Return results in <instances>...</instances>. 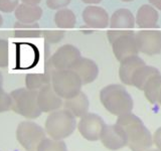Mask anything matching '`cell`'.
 Listing matches in <instances>:
<instances>
[{
    "mask_svg": "<svg viewBox=\"0 0 161 151\" xmlns=\"http://www.w3.org/2000/svg\"><path fill=\"white\" fill-rule=\"evenodd\" d=\"M116 124L125 131L127 146L132 151H148L151 148L153 144L152 135L136 115L131 112L120 115Z\"/></svg>",
    "mask_w": 161,
    "mask_h": 151,
    "instance_id": "obj_1",
    "label": "cell"
},
{
    "mask_svg": "<svg viewBox=\"0 0 161 151\" xmlns=\"http://www.w3.org/2000/svg\"><path fill=\"white\" fill-rule=\"evenodd\" d=\"M101 103L111 114L120 116L130 113L133 109V99L123 86L112 84L100 92Z\"/></svg>",
    "mask_w": 161,
    "mask_h": 151,
    "instance_id": "obj_2",
    "label": "cell"
},
{
    "mask_svg": "<svg viewBox=\"0 0 161 151\" xmlns=\"http://www.w3.org/2000/svg\"><path fill=\"white\" fill-rule=\"evenodd\" d=\"M75 117L65 109H58L49 113L44 125L45 133L54 140H64L69 137L75 132Z\"/></svg>",
    "mask_w": 161,
    "mask_h": 151,
    "instance_id": "obj_3",
    "label": "cell"
},
{
    "mask_svg": "<svg viewBox=\"0 0 161 151\" xmlns=\"http://www.w3.org/2000/svg\"><path fill=\"white\" fill-rule=\"evenodd\" d=\"M38 91L18 88L10 93L11 110L26 119H36L42 112L37 104Z\"/></svg>",
    "mask_w": 161,
    "mask_h": 151,
    "instance_id": "obj_4",
    "label": "cell"
},
{
    "mask_svg": "<svg viewBox=\"0 0 161 151\" xmlns=\"http://www.w3.org/2000/svg\"><path fill=\"white\" fill-rule=\"evenodd\" d=\"M50 85L60 98L67 100L82 92L83 83L72 70H53Z\"/></svg>",
    "mask_w": 161,
    "mask_h": 151,
    "instance_id": "obj_5",
    "label": "cell"
},
{
    "mask_svg": "<svg viewBox=\"0 0 161 151\" xmlns=\"http://www.w3.org/2000/svg\"><path fill=\"white\" fill-rule=\"evenodd\" d=\"M108 39L112 44L113 53L119 62L132 55H138L136 34L130 30H109Z\"/></svg>",
    "mask_w": 161,
    "mask_h": 151,
    "instance_id": "obj_6",
    "label": "cell"
},
{
    "mask_svg": "<svg viewBox=\"0 0 161 151\" xmlns=\"http://www.w3.org/2000/svg\"><path fill=\"white\" fill-rule=\"evenodd\" d=\"M44 138L45 131L33 121H22L17 126L16 139L26 151H36Z\"/></svg>",
    "mask_w": 161,
    "mask_h": 151,
    "instance_id": "obj_7",
    "label": "cell"
},
{
    "mask_svg": "<svg viewBox=\"0 0 161 151\" xmlns=\"http://www.w3.org/2000/svg\"><path fill=\"white\" fill-rule=\"evenodd\" d=\"M82 57L80 49L73 44L59 47L49 59L53 70H70L75 63Z\"/></svg>",
    "mask_w": 161,
    "mask_h": 151,
    "instance_id": "obj_8",
    "label": "cell"
},
{
    "mask_svg": "<svg viewBox=\"0 0 161 151\" xmlns=\"http://www.w3.org/2000/svg\"><path fill=\"white\" fill-rule=\"evenodd\" d=\"M104 120L95 113H87L80 117L78 124V129L80 135L89 141H97L105 128Z\"/></svg>",
    "mask_w": 161,
    "mask_h": 151,
    "instance_id": "obj_9",
    "label": "cell"
},
{
    "mask_svg": "<svg viewBox=\"0 0 161 151\" xmlns=\"http://www.w3.org/2000/svg\"><path fill=\"white\" fill-rule=\"evenodd\" d=\"M136 43L139 52L147 55L161 53V31L159 30H141L136 34Z\"/></svg>",
    "mask_w": 161,
    "mask_h": 151,
    "instance_id": "obj_10",
    "label": "cell"
},
{
    "mask_svg": "<svg viewBox=\"0 0 161 151\" xmlns=\"http://www.w3.org/2000/svg\"><path fill=\"white\" fill-rule=\"evenodd\" d=\"M100 140L110 150H119L127 145V136L119 125H106Z\"/></svg>",
    "mask_w": 161,
    "mask_h": 151,
    "instance_id": "obj_11",
    "label": "cell"
},
{
    "mask_svg": "<svg viewBox=\"0 0 161 151\" xmlns=\"http://www.w3.org/2000/svg\"><path fill=\"white\" fill-rule=\"evenodd\" d=\"M37 104L42 113H52L64 105L63 99L54 92L52 85H45L37 94Z\"/></svg>",
    "mask_w": 161,
    "mask_h": 151,
    "instance_id": "obj_12",
    "label": "cell"
},
{
    "mask_svg": "<svg viewBox=\"0 0 161 151\" xmlns=\"http://www.w3.org/2000/svg\"><path fill=\"white\" fill-rule=\"evenodd\" d=\"M77 74L83 85L93 83L99 76V67L93 59L80 57L70 69Z\"/></svg>",
    "mask_w": 161,
    "mask_h": 151,
    "instance_id": "obj_13",
    "label": "cell"
},
{
    "mask_svg": "<svg viewBox=\"0 0 161 151\" xmlns=\"http://www.w3.org/2000/svg\"><path fill=\"white\" fill-rule=\"evenodd\" d=\"M83 20L92 28H106L109 24V14L103 7L89 5L83 11Z\"/></svg>",
    "mask_w": 161,
    "mask_h": 151,
    "instance_id": "obj_14",
    "label": "cell"
},
{
    "mask_svg": "<svg viewBox=\"0 0 161 151\" xmlns=\"http://www.w3.org/2000/svg\"><path fill=\"white\" fill-rule=\"evenodd\" d=\"M120 63L119 78L121 82L128 86H132V78L136 70L146 64L144 60L138 55H132V57L123 59Z\"/></svg>",
    "mask_w": 161,
    "mask_h": 151,
    "instance_id": "obj_15",
    "label": "cell"
},
{
    "mask_svg": "<svg viewBox=\"0 0 161 151\" xmlns=\"http://www.w3.org/2000/svg\"><path fill=\"white\" fill-rule=\"evenodd\" d=\"M42 8L39 5H29L21 3L14 11V16L17 21L22 23H35L42 16Z\"/></svg>",
    "mask_w": 161,
    "mask_h": 151,
    "instance_id": "obj_16",
    "label": "cell"
},
{
    "mask_svg": "<svg viewBox=\"0 0 161 151\" xmlns=\"http://www.w3.org/2000/svg\"><path fill=\"white\" fill-rule=\"evenodd\" d=\"M159 15L152 5L144 4L137 11L135 22L140 28H155L157 27Z\"/></svg>",
    "mask_w": 161,
    "mask_h": 151,
    "instance_id": "obj_17",
    "label": "cell"
},
{
    "mask_svg": "<svg viewBox=\"0 0 161 151\" xmlns=\"http://www.w3.org/2000/svg\"><path fill=\"white\" fill-rule=\"evenodd\" d=\"M64 109L72 113L75 118H80L89 112L90 101L87 95L83 92H80L75 97L64 100Z\"/></svg>",
    "mask_w": 161,
    "mask_h": 151,
    "instance_id": "obj_18",
    "label": "cell"
},
{
    "mask_svg": "<svg viewBox=\"0 0 161 151\" xmlns=\"http://www.w3.org/2000/svg\"><path fill=\"white\" fill-rule=\"evenodd\" d=\"M111 28H133L135 26V18L129 9L121 8L116 10L109 20Z\"/></svg>",
    "mask_w": 161,
    "mask_h": 151,
    "instance_id": "obj_19",
    "label": "cell"
},
{
    "mask_svg": "<svg viewBox=\"0 0 161 151\" xmlns=\"http://www.w3.org/2000/svg\"><path fill=\"white\" fill-rule=\"evenodd\" d=\"M53 69H48L42 74H27L25 76V88L32 91H38L45 85L50 84Z\"/></svg>",
    "mask_w": 161,
    "mask_h": 151,
    "instance_id": "obj_20",
    "label": "cell"
},
{
    "mask_svg": "<svg viewBox=\"0 0 161 151\" xmlns=\"http://www.w3.org/2000/svg\"><path fill=\"white\" fill-rule=\"evenodd\" d=\"M160 74L159 70L154 67H150V65H143V67L139 68L135 72L133 78H132V86L136 87L137 89L143 91L146 83L155 75Z\"/></svg>",
    "mask_w": 161,
    "mask_h": 151,
    "instance_id": "obj_21",
    "label": "cell"
},
{
    "mask_svg": "<svg viewBox=\"0 0 161 151\" xmlns=\"http://www.w3.org/2000/svg\"><path fill=\"white\" fill-rule=\"evenodd\" d=\"M54 23L57 25V27L62 29L67 28H73L75 27V23H77V17L74 13L73 10L69 8H63L57 10V12L54 14Z\"/></svg>",
    "mask_w": 161,
    "mask_h": 151,
    "instance_id": "obj_22",
    "label": "cell"
},
{
    "mask_svg": "<svg viewBox=\"0 0 161 151\" xmlns=\"http://www.w3.org/2000/svg\"><path fill=\"white\" fill-rule=\"evenodd\" d=\"M161 90V74L151 78L144 87V95L151 104H157L158 96Z\"/></svg>",
    "mask_w": 161,
    "mask_h": 151,
    "instance_id": "obj_23",
    "label": "cell"
},
{
    "mask_svg": "<svg viewBox=\"0 0 161 151\" xmlns=\"http://www.w3.org/2000/svg\"><path fill=\"white\" fill-rule=\"evenodd\" d=\"M36 151H68V148L67 144L63 140H54L45 137L38 145Z\"/></svg>",
    "mask_w": 161,
    "mask_h": 151,
    "instance_id": "obj_24",
    "label": "cell"
},
{
    "mask_svg": "<svg viewBox=\"0 0 161 151\" xmlns=\"http://www.w3.org/2000/svg\"><path fill=\"white\" fill-rule=\"evenodd\" d=\"M42 34L37 28H18L15 29L14 35L17 38H37Z\"/></svg>",
    "mask_w": 161,
    "mask_h": 151,
    "instance_id": "obj_25",
    "label": "cell"
},
{
    "mask_svg": "<svg viewBox=\"0 0 161 151\" xmlns=\"http://www.w3.org/2000/svg\"><path fill=\"white\" fill-rule=\"evenodd\" d=\"M9 64V43L6 39H0V68Z\"/></svg>",
    "mask_w": 161,
    "mask_h": 151,
    "instance_id": "obj_26",
    "label": "cell"
},
{
    "mask_svg": "<svg viewBox=\"0 0 161 151\" xmlns=\"http://www.w3.org/2000/svg\"><path fill=\"white\" fill-rule=\"evenodd\" d=\"M42 35L45 42L48 43H58L64 37V31L63 30H44Z\"/></svg>",
    "mask_w": 161,
    "mask_h": 151,
    "instance_id": "obj_27",
    "label": "cell"
},
{
    "mask_svg": "<svg viewBox=\"0 0 161 151\" xmlns=\"http://www.w3.org/2000/svg\"><path fill=\"white\" fill-rule=\"evenodd\" d=\"M11 110V97L5 91L0 88V113Z\"/></svg>",
    "mask_w": 161,
    "mask_h": 151,
    "instance_id": "obj_28",
    "label": "cell"
},
{
    "mask_svg": "<svg viewBox=\"0 0 161 151\" xmlns=\"http://www.w3.org/2000/svg\"><path fill=\"white\" fill-rule=\"evenodd\" d=\"M19 5V0H0V11L3 13H11L15 11Z\"/></svg>",
    "mask_w": 161,
    "mask_h": 151,
    "instance_id": "obj_29",
    "label": "cell"
},
{
    "mask_svg": "<svg viewBox=\"0 0 161 151\" xmlns=\"http://www.w3.org/2000/svg\"><path fill=\"white\" fill-rule=\"evenodd\" d=\"M72 0H47V6L52 10H59L69 5Z\"/></svg>",
    "mask_w": 161,
    "mask_h": 151,
    "instance_id": "obj_30",
    "label": "cell"
},
{
    "mask_svg": "<svg viewBox=\"0 0 161 151\" xmlns=\"http://www.w3.org/2000/svg\"><path fill=\"white\" fill-rule=\"evenodd\" d=\"M153 142L156 145L157 149L161 151V127L155 131L154 136H153Z\"/></svg>",
    "mask_w": 161,
    "mask_h": 151,
    "instance_id": "obj_31",
    "label": "cell"
},
{
    "mask_svg": "<svg viewBox=\"0 0 161 151\" xmlns=\"http://www.w3.org/2000/svg\"><path fill=\"white\" fill-rule=\"evenodd\" d=\"M149 2L154 8L161 10V0H149Z\"/></svg>",
    "mask_w": 161,
    "mask_h": 151,
    "instance_id": "obj_32",
    "label": "cell"
},
{
    "mask_svg": "<svg viewBox=\"0 0 161 151\" xmlns=\"http://www.w3.org/2000/svg\"><path fill=\"white\" fill-rule=\"evenodd\" d=\"M24 4H29V5H38L42 0H20Z\"/></svg>",
    "mask_w": 161,
    "mask_h": 151,
    "instance_id": "obj_33",
    "label": "cell"
},
{
    "mask_svg": "<svg viewBox=\"0 0 161 151\" xmlns=\"http://www.w3.org/2000/svg\"><path fill=\"white\" fill-rule=\"evenodd\" d=\"M82 1L86 4H90V5H92V4H98L100 3L102 0H82Z\"/></svg>",
    "mask_w": 161,
    "mask_h": 151,
    "instance_id": "obj_34",
    "label": "cell"
},
{
    "mask_svg": "<svg viewBox=\"0 0 161 151\" xmlns=\"http://www.w3.org/2000/svg\"><path fill=\"white\" fill-rule=\"evenodd\" d=\"M157 104H159L161 106V90H160V93H159V96H158V101H157Z\"/></svg>",
    "mask_w": 161,
    "mask_h": 151,
    "instance_id": "obj_35",
    "label": "cell"
},
{
    "mask_svg": "<svg viewBox=\"0 0 161 151\" xmlns=\"http://www.w3.org/2000/svg\"><path fill=\"white\" fill-rule=\"evenodd\" d=\"M121 1H123V2H130V1H133V0H121Z\"/></svg>",
    "mask_w": 161,
    "mask_h": 151,
    "instance_id": "obj_36",
    "label": "cell"
},
{
    "mask_svg": "<svg viewBox=\"0 0 161 151\" xmlns=\"http://www.w3.org/2000/svg\"><path fill=\"white\" fill-rule=\"evenodd\" d=\"M148 151H160L159 149H149Z\"/></svg>",
    "mask_w": 161,
    "mask_h": 151,
    "instance_id": "obj_37",
    "label": "cell"
}]
</instances>
